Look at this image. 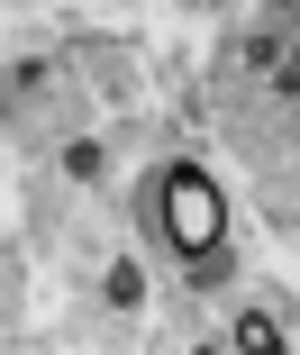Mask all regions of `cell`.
I'll list each match as a JSON object with an SVG mask.
<instances>
[{"mask_svg":"<svg viewBox=\"0 0 300 355\" xmlns=\"http://www.w3.org/2000/svg\"><path fill=\"white\" fill-rule=\"evenodd\" d=\"M155 209H164V237H173L182 255H209L218 228H228V209H218L209 173H191V164H173V173L155 182Z\"/></svg>","mask_w":300,"mask_h":355,"instance_id":"6da1fadb","label":"cell"},{"mask_svg":"<svg viewBox=\"0 0 300 355\" xmlns=\"http://www.w3.org/2000/svg\"><path fill=\"white\" fill-rule=\"evenodd\" d=\"M246 64H255V73H273V92H300V55H291L282 37H255V46H246Z\"/></svg>","mask_w":300,"mask_h":355,"instance_id":"7a4b0ae2","label":"cell"},{"mask_svg":"<svg viewBox=\"0 0 300 355\" xmlns=\"http://www.w3.org/2000/svg\"><path fill=\"white\" fill-rule=\"evenodd\" d=\"M237 346H246V355H273V346H282V328H273L264 310H246V319H237Z\"/></svg>","mask_w":300,"mask_h":355,"instance_id":"3957f363","label":"cell"}]
</instances>
